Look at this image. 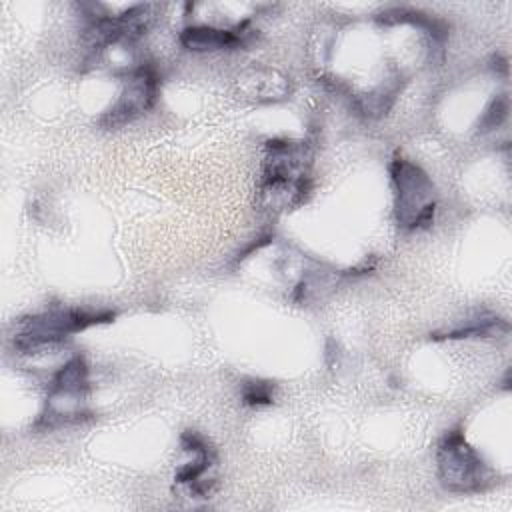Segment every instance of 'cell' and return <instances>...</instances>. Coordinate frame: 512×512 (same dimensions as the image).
Here are the masks:
<instances>
[{"label": "cell", "instance_id": "obj_1", "mask_svg": "<svg viewBox=\"0 0 512 512\" xmlns=\"http://www.w3.org/2000/svg\"><path fill=\"white\" fill-rule=\"evenodd\" d=\"M310 190V150L306 142L274 138L266 144L260 174V198L270 208H292Z\"/></svg>", "mask_w": 512, "mask_h": 512}, {"label": "cell", "instance_id": "obj_2", "mask_svg": "<svg viewBox=\"0 0 512 512\" xmlns=\"http://www.w3.org/2000/svg\"><path fill=\"white\" fill-rule=\"evenodd\" d=\"M114 316L116 314L110 310L84 308H50L38 314H30L18 322L14 348L20 354H36L58 346L72 334H78L90 326L112 322Z\"/></svg>", "mask_w": 512, "mask_h": 512}, {"label": "cell", "instance_id": "obj_3", "mask_svg": "<svg viewBox=\"0 0 512 512\" xmlns=\"http://www.w3.org/2000/svg\"><path fill=\"white\" fill-rule=\"evenodd\" d=\"M390 180L398 226L406 232L428 228L434 222L438 204L432 178L410 158L396 154L390 160Z\"/></svg>", "mask_w": 512, "mask_h": 512}, {"label": "cell", "instance_id": "obj_4", "mask_svg": "<svg viewBox=\"0 0 512 512\" xmlns=\"http://www.w3.org/2000/svg\"><path fill=\"white\" fill-rule=\"evenodd\" d=\"M90 392L88 364L84 356H72L62 364L50 380L46 408L38 416L36 430H54L66 424H78L92 418V412L84 408V398Z\"/></svg>", "mask_w": 512, "mask_h": 512}, {"label": "cell", "instance_id": "obj_5", "mask_svg": "<svg viewBox=\"0 0 512 512\" xmlns=\"http://www.w3.org/2000/svg\"><path fill=\"white\" fill-rule=\"evenodd\" d=\"M438 478L450 492L472 494L482 492L494 482L492 468L482 456L466 442L464 434L456 428L442 436L438 450Z\"/></svg>", "mask_w": 512, "mask_h": 512}, {"label": "cell", "instance_id": "obj_6", "mask_svg": "<svg viewBox=\"0 0 512 512\" xmlns=\"http://www.w3.org/2000/svg\"><path fill=\"white\" fill-rule=\"evenodd\" d=\"M158 96V74L150 64L138 66L126 80L118 100L98 120L104 128H118L150 110Z\"/></svg>", "mask_w": 512, "mask_h": 512}, {"label": "cell", "instance_id": "obj_7", "mask_svg": "<svg viewBox=\"0 0 512 512\" xmlns=\"http://www.w3.org/2000/svg\"><path fill=\"white\" fill-rule=\"evenodd\" d=\"M180 446L184 452L194 454V458L176 470L174 482L186 486L194 498H208L216 488V476L210 474V468L218 462L216 450L194 430L182 432Z\"/></svg>", "mask_w": 512, "mask_h": 512}, {"label": "cell", "instance_id": "obj_8", "mask_svg": "<svg viewBox=\"0 0 512 512\" xmlns=\"http://www.w3.org/2000/svg\"><path fill=\"white\" fill-rule=\"evenodd\" d=\"M254 30L248 20L238 22L232 28H216V26H188L180 32V44L194 52L206 50H228L244 46L252 40Z\"/></svg>", "mask_w": 512, "mask_h": 512}, {"label": "cell", "instance_id": "obj_9", "mask_svg": "<svg viewBox=\"0 0 512 512\" xmlns=\"http://www.w3.org/2000/svg\"><path fill=\"white\" fill-rule=\"evenodd\" d=\"M508 332V322L494 316V314H482L478 318H472L464 326H456L448 332H434L430 334L432 340H462V338H490Z\"/></svg>", "mask_w": 512, "mask_h": 512}, {"label": "cell", "instance_id": "obj_10", "mask_svg": "<svg viewBox=\"0 0 512 512\" xmlns=\"http://www.w3.org/2000/svg\"><path fill=\"white\" fill-rule=\"evenodd\" d=\"M242 402L252 408L268 406L274 402V384L266 380H248L242 384Z\"/></svg>", "mask_w": 512, "mask_h": 512}, {"label": "cell", "instance_id": "obj_11", "mask_svg": "<svg viewBox=\"0 0 512 512\" xmlns=\"http://www.w3.org/2000/svg\"><path fill=\"white\" fill-rule=\"evenodd\" d=\"M506 116H508V96H506V94H500V96H496V98L488 104L486 112L482 114V118H480V122H478V132H480V134H486V132L498 128V126L506 120Z\"/></svg>", "mask_w": 512, "mask_h": 512}]
</instances>
